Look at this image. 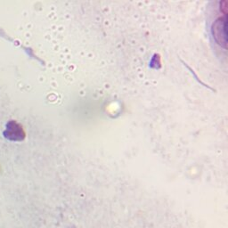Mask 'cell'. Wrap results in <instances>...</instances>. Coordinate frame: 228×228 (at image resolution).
Wrapping results in <instances>:
<instances>
[]
</instances>
